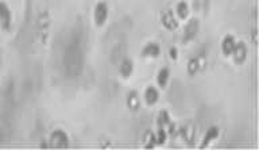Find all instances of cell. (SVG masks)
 I'll return each instance as SVG.
<instances>
[{
  "label": "cell",
  "instance_id": "cell-7",
  "mask_svg": "<svg viewBox=\"0 0 259 150\" xmlns=\"http://www.w3.org/2000/svg\"><path fill=\"white\" fill-rule=\"evenodd\" d=\"M219 135H220V129H219L218 126H210L209 129L206 130L205 135L202 138V141L201 143H200V146H198V149H206L212 142L218 139Z\"/></svg>",
  "mask_w": 259,
  "mask_h": 150
},
{
  "label": "cell",
  "instance_id": "cell-6",
  "mask_svg": "<svg viewBox=\"0 0 259 150\" xmlns=\"http://www.w3.org/2000/svg\"><path fill=\"white\" fill-rule=\"evenodd\" d=\"M141 56L143 58H150V60H155L161 56V48L157 42H149L143 46L141 50Z\"/></svg>",
  "mask_w": 259,
  "mask_h": 150
},
{
  "label": "cell",
  "instance_id": "cell-9",
  "mask_svg": "<svg viewBox=\"0 0 259 150\" xmlns=\"http://www.w3.org/2000/svg\"><path fill=\"white\" fill-rule=\"evenodd\" d=\"M235 44H236V40H235L234 35H231V34H227V35L223 36L222 44H220V49H222V54L226 58L231 57L232 54V50L235 48Z\"/></svg>",
  "mask_w": 259,
  "mask_h": 150
},
{
  "label": "cell",
  "instance_id": "cell-3",
  "mask_svg": "<svg viewBox=\"0 0 259 150\" xmlns=\"http://www.w3.org/2000/svg\"><path fill=\"white\" fill-rule=\"evenodd\" d=\"M69 146V137L64 130L57 129L50 134V147L65 149Z\"/></svg>",
  "mask_w": 259,
  "mask_h": 150
},
{
  "label": "cell",
  "instance_id": "cell-13",
  "mask_svg": "<svg viewBox=\"0 0 259 150\" xmlns=\"http://www.w3.org/2000/svg\"><path fill=\"white\" fill-rule=\"evenodd\" d=\"M170 80V69L169 68H161L157 73V84L161 89H165L169 84Z\"/></svg>",
  "mask_w": 259,
  "mask_h": 150
},
{
  "label": "cell",
  "instance_id": "cell-16",
  "mask_svg": "<svg viewBox=\"0 0 259 150\" xmlns=\"http://www.w3.org/2000/svg\"><path fill=\"white\" fill-rule=\"evenodd\" d=\"M170 123H171V118H170L169 113H167L166 109H162V111H159V114H158V118H157L158 127H163V129H166V127H167Z\"/></svg>",
  "mask_w": 259,
  "mask_h": 150
},
{
  "label": "cell",
  "instance_id": "cell-15",
  "mask_svg": "<svg viewBox=\"0 0 259 150\" xmlns=\"http://www.w3.org/2000/svg\"><path fill=\"white\" fill-rule=\"evenodd\" d=\"M0 20H2L4 28H8L11 26V11L3 3H0Z\"/></svg>",
  "mask_w": 259,
  "mask_h": 150
},
{
  "label": "cell",
  "instance_id": "cell-4",
  "mask_svg": "<svg viewBox=\"0 0 259 150\" xmlns=\"http://www.w3.org/2000/svg\"><path fill=\"white\" fill-rule=\"evenodd\" d=\"M231 57L234 58L235 64L236 65H243L247 61V57H248V49H247V45L243 42V41H239L235 44V48L232 50V54Z\"/></svg>",
  "mask_w": 259,
  "mask_h": 150
},
{
  "label": "cell",
  "instance_id": "cell-17",
  "mask_svg": "<svg viewBox=\"0 0 259 150\" xmlns=\"http://www.w3.org/2000/svg\"><path fill=\"white\" fill-rule=\"evenodd\" d=\"M167 130L163 129V127H158V131L155 133V141H157V146H162L166 143V139H167Z\"/></svg>",
  "mask_w": 259,
  "mask_h": 150
},
{
  "label": "cell",
  "instance_id": "cell-19",
  "mask_svg": "<svg viewBox=\"0 0 259 150\" xmlns=\"http://www.w3.org/2000/svg\"><path fill=\"white\" fill-rule=\"evenodd\" d=\"M169 57L171 61H177L178 60V49L176 46H171L169 49Z\"/></svg>",
  "mask_w": 259,
  "mask_h": 150
},
{
  "label": "cell",
  "instance_id": "cell-1",
  "mask_svg": "<svg viewBox=\"0 0 259 150\" xmlns=\"http://www.w3.org/2000/svg\"><path fill=\"white\" fill-rule=\"evenodd\" d=\"M198 31H200V20L197 18L189 19V22L185 24L184 34H182V42H184V45L190 44L192 41L196 40L198 35Z\"/></svg>",
  "mask_w": 259,
  "mask_h": 150
},
{
  "label": "cell",
  "instance_id": "cell-21",
  "mask_svg": "<svg viewBox=\"0 0 259 150\" xmlns=\"http://www.w3.org/2000/svg\"><path fill=\"white\" fill-rule=\"evenodd\" d=\"M27 2H30V0H27Z\"/></svg>",
  "mask_w": 259,
  "mask_h": 150
},
{
  "label": "cell",
  "instance_id": "cell-11",
  "mask_svg": "<svg viewBox=\"0 0 259 150\" xmlns=\"http://www.w3.org/2000/svg\"><path fill=\"white\" fill-rule=\"evenodd\" d=\"M204 66L201 62V57H192L189 61H188V64H186V72L189 76H196L201 68Z\"/></svg>",
  "mask_w": 259,
  "mask_h": 150
},
{
  "label": "cell",
  "instance_id": "cell-10",
  "mask_svg": "<svg viewBox=\"0 0 259 150\" xmlns=\"http://www.w3.org/2000/svg\"><path fill=\"white\" fill-rule=\"evenodd\" d=\"M119 73L123 79H130L134 73V61L128 57L123 58L120 65H119Z\"/></svg>",
  "mask_w": 259,
  "mask_h": 150
},
{
  "label": "cell",
  "instance_id": "cell-14",
  "mask_svg": "<svg viewBox=\"0 0 259 150\" xmlns=\"http://www.w3.org/2000/svg\"><path fill=\"white\" fill-rule=\"evenodd\" d=\"M176 15L178 20H186L189 16V4L186 3L185 0L178 2L176 6Z\"/></svg>",
  "mask_w": 259,
  "mask_h": 150
},
{
  "label": "cell",
  "instance_id": "cell-8",
  "mask_svg": "<svg viewBox=\"0 0 259 150\" xmlns=\"http://www.w3.org/2000/svg\"><path fill=\"white\" fill-rule=\"evenodd\" d=\"M143 100H145L146 105L154 107L159 101V91L154 85H149L143 92Z\"/></svg>",
  "mask_w": 259,
  "mask_h": 150
},
{
  "label": "cell",
  "instance_id": "cell-20",
  "mask_svg": "<svg viewBox=\"0 0 259 150\" xmlns=\"http://www.w3.org/2000/svg\"><path fill=\"white\" fill-rule=\"evenodd\" d=\"M252 38H254V42L256 44V30H254V31H252Z\"/></svg>",
  "mask_w": 259,
  "mask_h": 150
},
{
  "label": "cell",
  "instance_id": "cell-5",
  "mask_svg": "<svg viewBox=\"0 0 259 150\" xmlns=\"http://www.w3.org/2000/svg\"><path fill=\"white\" fill-rule=\"evenodd\" d=\"M161 22H162V26L167 30V31H176L180 26V22L178 19L176 18L174 15V12L171 10H167L162 14V18H161Z\"/></svg>",
  "mask_w": 259,
  "mask_h": 150
},
{
  "label": "cell",
  "instance_id": "cell-2",
  "mask_svg": "<svg viewBox=\"0 0 259 150\" xmlns=\"http://www.w3.org/2000/svg\"><path fill=\"white\" fill-rule=\"evenodd\" d=\"M108 4L105 3V2H99L95 6V8H93V22H95V26L96 27H103L107 19H108Z\"/></svg>",
  "mask_w": 259,
  "mask_h": 150
},
{
  "label": "cell",
  "instance_id": "cell-12",
  "mask_svg": "<svg viewBox=\"0 0 259 150\" xmlns=\"http://www.w3.org/2000/svg\"><path fill=\"white\" fill-rule=\"evenodd\" d=\"M125 103H127V107H128L131 111H138L141 108V97H139V93L137 91H131L127 95V99H125Z\"/></svg>",
  "mask_w": 259,
  "mask_h": 150
},
{
  "label": "cell",
  "instance_id": "cell-18",
  "mask_svg": "<svg viewBox=\"0 0 259 150\" xmlns=\"http://www.w3.org/2000/svg\"><path fill=\"white\" fill-rule=\"evenodd\" d=\"M157 146V141H155V134L151 131H147L145 135V149H154Z\"/></svg>",
  "mask_w": 259,
  "mask_h": 150
}]
</instances>
